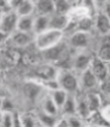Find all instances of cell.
Wrapping results in <instances>:
<instances>
[{
  "label": "cell",
  "instance_id": "obj_9",
  "mask_svg": "<svg viewBox=\"0 0 110 127\" xmlns=\"http://www.w3.org/2000/svg\"><path fill=\"white\" fill-rule=\"evenodd\" d=\"M94 32L98 37L110 36V18L104 12H98L94 17Z\"/></svg>",
  "mask_w": 110,
  "mask_h": 127
},
{
  "label": "cell",
  "instance_id": "obj_3",
  "mask_svg": "<svg viewBox=\"0 0 110 127\" xmlns=\"http://www.w3.org/2000/svg\"><path fill=\"white\" fill-rule=\"evenodd\" d=\"M65 40L69 48L72 51H81V50H90L94 40V33L83 32V31H75L73 33L65 37Z\"/></svg>",
  "mask_w": 110,
  "mask_h": 127
},
{
  "label": "cell",
  "instance_id": "obj_19",
  "mask_svg": "<svg viewBox=\"0 0 110 127\" xmlns=\"http://www.w3.org/2000/svg\"><path fill=\"white\" fill-rule=\"evenodd\" d=\"M77 109V102H76V95H69L65 103L61 108V116H69L76 114Z\"/></svg>",
  "mask_w": 110,
  "mask_h": 127
},
{
  "label": "cell",
  "instance_id": "obj_22",
  "mask_svg": "<svg viewBox=\"0 0 110 127\" xmlns=\"http://www.w3.org/2000/svg\"><path fill=\"white\" fill-rule=\"evenodd\" d=\"M49 94H50V96H51V99L53 100V102L57 105V107L59 108V111H61V108L63 107V105L65 103V101H66V99H67L69 94L61 88L57 89V90H53V92H51Z\"/></svg>",
  "mask_w": 110,
  "mask_h": 127
},
{
  "label": "cell",
  "instance_id": "obj_5",
  "mask_svg": "<svg viewBox=\"0 0 110 127\" xmlns=\"http://www.w3.org/2000/svg\"><path fill=\"white\" fill-rule=\"evenodd\" d=\"M34 42V34L32 33H25L22 31L16 30L11 36L7 37L6 44L10 45V48L13 49H22V48H28Z\"/></svg>",
  "mask_w": 110,
  "mask_h": 127
},
{
  "label": "cell",
  "instance_id": "obj_10",
  "mask_svg": "<svg viewBox=\"0 0 110 127\" xmlns=\"http://www.w3.org/2000/svg\"><path fill=\"white\" fill-rule=\"evenodd\" d=\"M90 70L95 75V77L98 80L99 83H103L107 80H109V66H108V63L97 58L96 56L92 60Z\"/></svg>",
  "mask_w": 110,
  "mask_h": 127
},
{
  "label": "cell",
  "instance_id": "obj_32",
  "mask_svg": "<svg viewBox=\"0 0 110 127\" xmlns=\"http://www.w3.org/2000/svg\"><path fill=\"white\" fill-rule=\"evenodd\" d=\"M90 127H110V125L105 124V122H102V124H94V125H89Z\"/></svg>",
  "mask_w": 110,
  "mask_h": 127
},
{
  "label": "cell",
  "instance_id": "obj_13",
  "mask_svg": "<svg viewBox=\"0 0 110 127\" xmlns=\"http://www.w3.org/2000/svg\"><path fill=\"white\" fill-rule=\"evenodd\" d=\"M55 13V0H36L34 14L36 16L51 17Z\"/></svg>",
  "mask_w": 110,
  "mask_h": 127
},
{
  "label": "cell",
  "instance_id": "obj_28",
  "mask_svg": "<svg viewBox=\"0 0 110 127\" xmlns=\"http://www.w3.org/2000/svg\"><path fill=\"white\" fill-rule=\"evenodd\" d=\"M13 114L14 113H2V121L0 127H12L13 125Z\"/></svg>",
  "mask_w": 110,
  "mask_h": 127
},
{
  "label": "cell",
  "instance_id": "obj_4",
  "mask_svg": "<svg viewBox=\"0 0 110 127\" xmlns=\"http://www.w3.org/2000/svg\"><path fill=\"white\" fill-rule=\"evenodd\" d=\"M95 58V52L91 50H81L72 52V71L77 75L90 69L92 60Z\"/></svg>",
  "mask_w": 110,
  "mask_h": 127
},
{
  "label": "cell",
  "instance_id": "obj_33",
  "mask_svg": "<svg viewBox=\"0 0 110 127\" xmlns=\"http://www.w3.org/2000/svg\"><path fill=\"white\" fill-rule=\"evenodd\" d=\"M2 93H4V89H2V86H1V82H0V96H1V97H4Z\"/></svg>",
  "mask_w": 110,
  "mask_h": 127
},
{
  "label": "cell",
  "instance_id": "obj_36",
  "mask_svg": "<svg viewBox=\"0 0 110 127\" xmlns=\"http://www.w3.org/2000/svg\"><path fill=\"white\" fill-rule=\"evenodd\" d=\"M108 66H109V78H110V63H108Z\"/></svg>",
  "mask_w": 110,
  "mask_h": 127
},
{
  "label": "cell",
  "instance_id": "obj_11",
  "mask_svg": "<svg viewBox=\"0 0 110 127\" xmlns=\"http://www.w3.org/2000/svg\"><path fill=\"white\" fill-rule=\"evenodd\" d=\"M95 56L102 61L110 63V36L99 37L95 45Z\"/></svg>",
  "mask_w": 110,
  "mask_h": 127
},
{
  "label": "cell",
  "instance_id": "obj_8",
  "mask_svg": "<svg viewBox=\"0 0 110 127\" xmlns=\"http://www.w3.org/2000/svg\"><path fill=\"white\" fill-rule=\"evenodd\" d=\"M8 6H10V10L16 12L18 17L36 16L34 14V1H31V0L8 1Z\"/></svg>",
  "mask_w": 110,
  "mask_h": 127
},
{
  "label": "cell",
  "instance_id": "obj_16",
  "mask_svg": "<svg viewBox=\"0 0 110 127\" xmlns=\"http://www.w3.org/2000/svg\"><path fill=\"white\" fill-rule=\"evenodd\" d=\"M39 111L44 112L46 114H50V115L61 116L59 108H58L57 105L53 102V100L51 99V96H50L49 93L40 97V109H39Z\"/></svg>",
  "mask_w": 110,
  "mask_h": 127
},
{
  "label": "cell",
  "instance_id": "obj_34",
  "mask_svg": "<svg viewBox=\"0 0 110 127\" xmlns=\"http://www.w3.org/2000/svg\"><path fill=\"white\" fill-rule=\"evenodd\" d=\"M2 99H4V97L0 96V112H1V108H2ZM1 113H2V112H1Z\"/></svg>",
  "mask_w": 110,
  "mask_h": 127
},
{
  "label": "cell",
  "instance_id": "obj_1",
  "mask_svg": "<svg viewBox=\"0 0 110 127\" xmlns=\"http://www.w3.org/2000/svg\"><path fill=\"white\" fill-rule=\"evenodd\" d=\"M64 39H65V36H64L63 32L57 31V30L49 29V30H46L45 32L34 36L33 44H34L36 49L38 50V51L44 52L46 50L52 49L53 46H56V45H58L59 43H62Z\"/></svg>",
  "mask_w": 110,
  "mask_h": 127
},
{
  "label": "cell",
  "instance_id": "obj_2",
  "mask_svg": "<svg viewBox=\"0 0 110 127\" xmlns=\"http://www.w3.org/2000/svg\"><path fill=\"white\" fill-rule=\"evenodd\" d=\"M57 81L59 88L66 92L69 95H76L79 93L78 75L72 70H58Z\"/></svg>",
  "mask_w": 110,
  "mask_h": 127
},
{
  "label": "cell",
  "instance_id": "obj_24",
  "mask_svg": "<svg viewBox=\"0 0 110 127\" xmlns=\"http://www.w3.org/2000/svg\"><path fill=\"white\" fill-rule=\"evenodd\" d=\"M65 118L66 124L69 127H84L87 126L88 124L85 120H83L82 118H79L77 114H73V115H69V116H63Z\"/></svg>",
  "mask_w": 110,
  "mask_h": 127
},
{
  "label": "cell",
  "instance_id": "obj_35",
  "mask_svg": "<svg viewBox=\"0 0 110 127\" xmlns=\"http://www.w3.org/2000/svg\"><path fill=\"white\" fill-rule=\"evenodd\" d=\"M1 121H2V113L0 112V125H1Z\"/></svg>",
  "mask_w": 110,
  "mask_h": 127
},
{
  "label": "cell",
  "instance_id": "obj_26",
  "mask_svg": "<svg viewBox=\"0 0 110 127\" xmlns=\"http://www.w3.org/2000/svg\"><path fill=\"white\" fill-rule=\"evenodd\" d=\"M98 114L105 124L110 125V102L103 105V107L101 108V111L98 112Z\"/></svg>",
  "mask_w": 110,
  "mask_h": 127
},
{
  "label": "cell",
  "instance_id": "obj_31",
  "mask_svg": "<svg viewBox=\"0 0 110 127\" xmlns=\"http://www.w3.org/2000/svg\"><path fill=\"white\" fill-rule=\"evenodd\" d=\"M55 127H69V126H67V124H66L65 118L61 116V118H59V120H58V122L56 124Z\"/></svg>",
  "mask_w": 110,
  "mask_h": 127
},
{
  "label": "cell",
  "instance_id": "obj_25",
  "mask_svg": "<svg viewBox=\"0 0 110 127\" xmlns=\"http://www.w3.org/2000/svg\"><path fill=\"white\" fill-rule=\"evenodd\" d=\"M1 112L2 113H16V106H14V102L12 101L11 99L8 97H5L2 99V108H1Z\"/></svg>",
  "mask_w": 110,
  "mask_h": 127
},
{
  "label": "cell",
  "instance_id": "obj_17",
  "mask_svg": "<svg viewBox=\"0 0 110 127\" xmlns=\"http://www.w3.org/2000/svg\"><path fill=\"white\" fill-rule=\"evenodd\" d=\"M49 29H50V17L34 16V24H33V34L34 36L45 32Z\"/></svg>",
  "mask_w": 110,
  "mask_h": 127
},
{
  "label": "cell",
  "instance_id": "obj_30",
  "mask_svg": "<svg viewBox=\"0 0 110 127\" xmlns=\"http://www.w3.org/2000/svg\"><path fill=\"white\" fill-rule=\"evenodd\" d=\"M102 12H104L107 16L110 18V1H104L102 6Z\"/></svg>",
  "mask_w": 110,
  "mask_h": 127
},
{
  "label": "cell",
  "instance_id": "obj_27",
  "mask_svg": "<svg viewBox=\"0 0 110 127\" xmlns=\"http://www.w3.org/2000/svg\"><path fill=\"white\" fill-rule=\"evenodd\" d=\"M99 93L102 94L103 96V99H108L110 101V78L109 80H107L105 82L101 83V86H99Z\"/></svg>",
  "mask_w": 110,
  "mask_h": 127
},
{
  "label": "cell",
  "instance_id": "obj_18",
  "mask_svg": "<svg viewBox=\"0 0 110 127\" xmlns=\"http://www.w3.org/2000/svg\"><path fill=\"white\" fill-rule=\"evenodd\" d=\"M37 115V120H38L39 127H55L56 124L58 122L61 116H55V115H50L46 114L44 112L38 111L36 113Z\"/></svg>",
  "mask_w": 110,
  "mask_h": 127
},
{
  "label": "cell",
  "instance_id": "obj_38",
  "mask_svg": "<svg viewBox=\"0 0 110 127\" xmlns=\"http://www.w3.org/2000/svg\"><path fill=\"white\" fill-rule=\"evenodd\" d=\"M84 127H90V126H89V125H87V126H84Z\"/></svg>",
  "mask_w": 110,
  "mask_h": 127
},
{
  "label": "cell",
  "instance_id": "obj_37",
  "mask_svg": "<svg viewBox=\"0 0 110 127\" xmlns=\"http://www.w3.org/2000/svg\"><path fill=\"white\" fill-rule=\"evenodd\" d=\"M2 14H4V12H2L1 10H0V18H1V16H2Z\"/></svg>",
  "mask_w": 110,
  "mask_h": 127
},
{
  "label": "cell",
  "instance_id": "obj_23",
  "mask_svg": "<svg viewBox=\"0 0 110 127\" xmlns=\"http://www.w3.org/2000/svg\"><path fill=\"white\" fill-rule=\"evenodd\" d=\"M20 119H22V127H39L38 120H37V115L36 113H20Z\"/></svg>",
  "mask_w": 110,
  "mask_h": 127
},
{
  "label": "cell",
  "instance_id": "obj_6",
  "mask_svg": "<svg viewBox=\"0 0 110 127\" xmlns=\"http://www.w3.org/2000/svg\"><path fill=\"white\" fill-rule=\"evenodd\" d=\"M78 81H79V92L81 93H90V92L98 90L99 86H101V83L95 77V75L91 72L90 69L79 74Z\"/></svg>",
  "mask_w": 110,
  "mask_h": 127
},
{
  "label": "cell",
  "instance_id": "obj_12",
  "mask_svg": "<svg viewBox=\"0 0 110 127\" xmlns=\"http://www.w3.org/2000/svg\"><path fill=\"white\" fill-rule=\"evenodd\" d=\"M85 96V101L88 103L89 108L92 114L95 113H98L101 111V108L104 105V101H103V96L99 93V90H95V92H90V93H84Z\"/></svg>",
  "mask_w": 110,
  "mask_h": 127
},
{
  "label": "cell",
  "instance_id": "obj_20",
  "mask_svg": "<svg viewBox=\"0 0 110 127\" xmlns=\"http://www.w3.org/2000/svg\"><path fill=\"white\" fill-rule=\"evenodd\" d=\"M33 24H34V16L28 17H19L17 30L25 33H32L33 34Z\"/></svg>",
  "mask_w": 110,
  "mask_h": 127
},
{
  "label": "cell",
  "instance_id": "obj_29",
  "mask_svg": "<svg viewBox=\"0 0 110 127\" xmlns=\"http://www.w3.org/2000/svg\"><path fill=\"white\" fill-rule=\"evenodd\" d=\"M12 127H22V119H20V113L16 112L13 114V125Z\"/></svg>",
  "mask_w": 110,
  "mask_h": 127
},
{
  "label": "cell",
  "instance_id": "obj_15",
  "mask_svg": "<svg viewBox=\"0 0 110 127\" xmlns=\"http://www.w3.org/2000/svg\"><path fill=\"white\" fill-rule=\"evenodd\" d=\"M81 93V92H79ZM76 94V102H77V109H76V114H77L79 118H82L83 120L88 122V120L91 118L92 113L89 108L88 103L85 101V96H84V93L82 94Z\"/></svg>",
  "mask_w": 110,
  "mask_h": 127
},
{
  "label": "cell",
  "instance_id": "obj_14",
  "mask_svg": "<svg viewBox=\"0 0 110 127\" xmlns=\"http://www.w3.org/2000/svg\"><path fill=\"white\" fill-rule=\"evenodd\" d=\"M70 24L71 22H70L69 17L64 16V14L53 13L50 17V29H52V30H57V31H61L64 33L70 26Z\"/></svg>",
  "mask_w": 110,
  "mask_h": 127
},
{
  "label": "cell",
  "instance_id": "obj_7",
  "mask_svg": "<svg viewBox=\"0 0 110 127\" xmlns=\"http://www.w3.org/2000/svg\"><path fill=\"white\" fill-rule=\"evenodd\" d=\"M19 17L16 14V12L7 11L5 12L1 18H0V33L5 36H11L12 33L17 30V24H18Z\"/></svg>",
  "mask_w": 110,
  "mask_h": 127
},
{
  "label": "cell",
  "instance_id": "obj_21",
  "mask_svg": "<svg viewBox=\"0 0 110 127\" xmlns=\"http://www.w3.org/2000/svg\"><path fill=\"white\" fill-rule=\"evenodd\" d=\"M75 2L69 0H55V13L67 16Z\"/></svg>",
  "mask_w": 110,
  "mask_h": 127
}]
</instances>
